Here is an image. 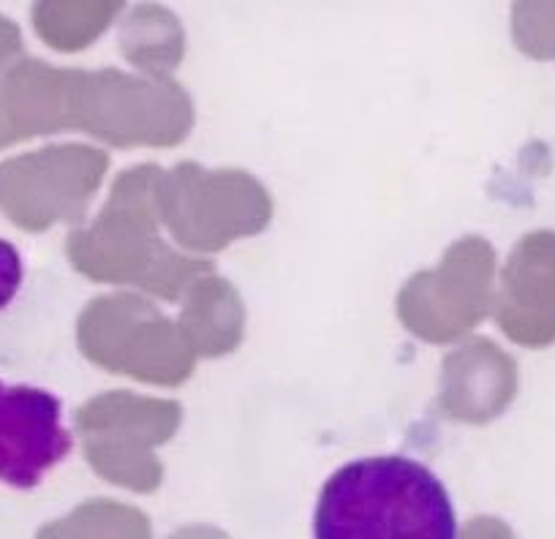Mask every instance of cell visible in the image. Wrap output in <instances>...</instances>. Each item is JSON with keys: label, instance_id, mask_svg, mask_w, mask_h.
Instances as JSON below:
<instances>
[{"label": "cell", "instance_id": "obj_1", "mask_svg": "<svg viewBox=\"0 0 555 539\" xmlns=\"http://www.w3.org/2000/svg\"><path fill=\"white\" fill-rule=\"evenodd\" d=\"M455 510L444 485L405 458H367L324 485L317 510L319 539H450Z\"/></svg>", "mask_w": 555, "mask_h": 539}, {"label": "cell", "instance_id": "obj_2", "mask_svg": "<svg viewBox=\"0 0 555 539\" xmlns=\"http://www.w3.org/2000/svg\"><path fill=\"white\" fill-rule=\"evenodd\" d=\"M72 450L61 400L44 389L0 382V483L28 490Z\"/></svg>", "mask_w": 555, "mask_h": 539}, {"label": "cell", "instance_id": "obj_4", "mask_svg": "<svg viewBox=\"0 0 555 539\" xmlns=\"http://www.w3.org/2000/svg\"><path fill=\"white\" fill-rule=\"evenodd\" d=\"M517 41L531 57H555V0H528L517 20Z\"/></svg>", "mask_w": 555, "mask_h": 539}, {"label": "cell", "instance_id": "obj_5", "mask_svg": "<svg viewBox=\"0 0 555 539\" xmlns=\"http://www.w3.org/2000/svg\"><path fill=\"white\" fill-rule=\"evenodd\" d=\"M23 281V261L12 243L0 240V308H7Z\"/></svg>", "mask_w": 555, "mask_h": 539}, {"label": "cell", "instance_id": "obj_3", "mask_svg": "<svg viewBox=\"0 0 555 539\" xmlns=\"http://www.w3.org/2000/svg\"><path fill=\"white\" fill-rule=\"evenodd\" d=\"M501 324L522 346L555 344V232H533L506 267Z\"/></svg>", "mask_w": 555, "mask_h": 539}]
</instances>
